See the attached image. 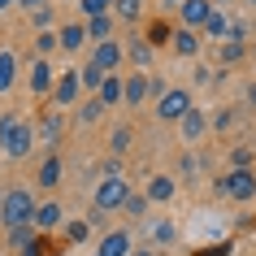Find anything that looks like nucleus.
<instances>
[{
  "instance_id": "39448f33",
  "label": "nucleus",
  "mask_w": 256,
  "mask_h": 256,
  "mask_svg": "<svg viewBox=\"0 0 256 256\" xmlns=\"http://www.w3.org/2000/svg\"><path fill=\"white\" fill-rule=\"evenodd\" d=\"M217 191L230 196V200H252V196H256V174H252V170H230V174L217 182Z\"/></svg>"
},
{
  "instance_id": "1a4fd4ad",
  "label": "nucleus",
  "mask_w": 256,
  "mask_h": 256,
  "mask_svg": "<svg viewBox=\"0 0 256 256\" xmlns=\"http://www.w3.org/2000/svg\"><path fill=\"white\" fill-rule=\"evenodd\" d=\"M56 78H61V74H52V66L40 56V61L30 66V78H26V82H30V92H35V96H48V92L56 87Z\"/></svg>"
},
{
  "instance_id": "c85d7f7f",
  "label": "nucleus",
  "mask_w": 256,
  "mask_h": 256,
  "mask_svg": "<svg viewBox=\"0 0 256 256\" xmlns=\"http://www.w3.org/2000/svg\"><path fill=\"white\" fill-rule=\"evenodd\" d=\"M170 40H174V30L165 26V22H156V26L148 30V44H152V48H161V44H170Z\"/></svg>"
},
{
  "instance_id": "bb28decb",
  "label": "nucleus",
  "mask_w": 256,
  "mask_h": 256,
  "mask_svg": "<svg viewBox=\"0 0 256 256\" xmlns=\"http://www.w3.org/2000/svg\"><path fill=\"white\" fill-rule=\"evenodd\" d=\"M56 139H61V118H44V126H40V144H56Z\"/></svg>"
},
{
  "instance_id": "6e6552de",
  "label": "nucleus",
  "mask_w": 256,
  "mask_h": 256,
  "mask_svg": "<svg viewBox=\"0 0 256 256\" xmlns=\"http://www.w3.org/2000/svg\"><path fill=\"white\" fill-rule=\"evenodd\" d=\"M52 96H56V108L78 104V96H82V78H78V74H61V78H56V87H52Z\"/></svg>"
},
{
  "instance_id": "412c9836",
  "label": "nucleus",
  "mask_w": 256,
  "mask_h": 256,
  "mask_svg": "<svg viewBox=\"0 0 256 256\" xmlns=\"http://www.w3.org/2000/svg\"><path fill=\"white\" fill-rule=\"evenodd\" d=\"M178 126H182V139H187V144H196V139L204 135V113H200V108H191V113L178 122Z\"/></svg>"
},
{
  "instance_id": "f3484780",
  "label": "nucleus",
  "mask_w": 256,
  "mask_h": 256,
  "mask_svg": "<svg viewBox=\"0 0 256 256\" xmlns=\"http://www.w3.org/2000/svg\"><path fill=\"white\" fill-rule=\"evenodd\" d=\"M100 100H104V108H113V104H122V100H126V78H118V74H108L104 78V87H100Z\"/></svg>"
},
{
  "instance_id": "7c9ffc66",
  "label": "nucleus",
  "mask_w": 256,
  "mask_h": 256,
  "mask_svg": "<svg viewBox=\"0 0 256 256\" xmlns=\"http://www.w3.org/2000/svg\"><path fill=\"white\" fill-rule=\"evenodd\" d=\"M122 208H126L130 217H144V208H148V196H135V191H130V200L122 204Z\"/></svg>"
},
{
  "instance_id": "2f4dec72",
  "label": "nucleus",
  "mask_w": 256,
  "mask_h": 256,
  "mask_svg": "<svg viewBox=\"0 0 256 256\" xmlns=\"http://www.w3.org/2000/svg\"><path fill=\"white\" fill-rule=\"evenodd\" d=\"M152 239L156 243H174V226H170V222H156V226H152Z\"/></svg>"
},
{
  "instance_id": "6ab92c4d",
  "label": "nucleus",
  "mask_w": 256,
  "mask_h": 256,
  "mask_svg": "<svg viewBox=\"0 0 256 256\" xmlns=\"http://www.w3.org/2000/svg\"><path fill=\"white\" fill-rule=\"evenodd\" d=\"M9 248H14V252H22V256H30V248H35V226L9 230Z\"/></svg>"
},
{
  "instance_id": "aec40b11",
  "label": "nucleus",
  "mask_w": 256,
  "mask_h": 256,
  "mask_svg": "<svg viewBox=\"0 0 256 256\" xmlns=\"http://www.w3.org/2000/svg\"><path fill=\"white\" fill-rule=\"evenodd\" d=\"M230 26H234V22H230L222 9H213V18L204 22V35H213V40H230Z\"/></svg>"
},
{
  "instance_id": "e433bc0d",
  "label": "nucleus",
  "mask_w": 256,
  "mask_h": 256,
  "mask_svg": "<svg viewBox=\"0 0 256 256\" xmlns=\"http://www.w3.org/2000/svg\"><path fill=\"white\" fill-rule=\"evenodd\" d=\"M22 4H26V9H40V0H22Z\"/></svg>"
},
{
  "instance_id": "ddd939ff",
  "label": "nucleus",
  "mask_w": 256,
  "mask_h": 256,
  "mask_svg": "<svg viewBox=\"0 0 256 256\" xmlns=\"http://www.w3.org/2000/svg\"><path fill=\"white\" fill-rule=\"evenodd\" d=\"M56 40H61V52H78L82 44H87V22H70V26L56 30Z\"/></svg>"
},
{
  "instance_id": "4c0bfd02",
  "label": "nucleus",
  "mask_w": 256,
  "mask_h": 256,
  "mask_svg": "<svg viewBox=\"0 0 256 256\" xmlns=\"http://www.w3.org/2000/svg\"><path fill=\"white\" fill-rule=\"evenodd\" d=\"M9 4H14V0H0V9H9Z\"/></svg>"
},
{
  "instance_id": "7ed1b4c3",
  "label": "nucleus",
  "mask_w": 256,
  "mask_h": 256,
  "mask_svg": "<svg viewBox=\"0 0 256 256\" xmlns=\"http://www.w3.org/2000/svg\"><path fill=\"white\" fill-rule=\"evenodd\" d=\"M191 108H196V104H191V92H182V87H170V92L156 100V118H161V122H182Z\"/></svg>"
},
{
  "instance_id": "a878e982",
  "label": "nucleus",
  "mask_w": 256,
  "mask_h": 256,
  "mask_svg": "<svg viewBox=\"0 0 256 256\" xmlns=\"http://www.w3.org/2000/svg\"><path fill=\"white\" fill-rule=\"evenodd\" d=\"M108 30H113V22H108V18H92V22H87V40L104 44V40H108Z\"/></svg>"
},
{
  "instance_id": "cd10ccee",
  "label": "nucleus",
  "mask_w": 256,
  "mask_h": 256,
  "mask_svg": "<svg viewBox=\"0 0 256 256\" xmlns=\"http://www.w3.org/2000/svg\"><path fill=\"white\" fill-rule=\"evenodd\" d=\"M113 9H118L126 22H135V18L144 14V0H113Z\"/></svg>"
},
{
  "instance_id": "a19ab883",
  "label": "nucleus",
  "mask_w": 256,
  "mask_h": 256,
  "mask_svg": "<svg viewBox=\"0 0 256 256\" xmlns=\"http://www.w3.org/2000/svg\"><path fill=\"white\" fill-rule=\"evenodd\" d=\"M248 4H256V0H248Z\"/></svg>"
},
{
  "instance_id": "2eb2a0df",
  "label": "nucleus",
  "mask_w": 256,
  "mask_h": 256,
  "mask_svg": "<svg viewBox=\"0 0 256 256\" xmlns=\"http://www.w3.org/2000/svg\"><path fill=\"white\" fill-rule=\"evenodd\" d=\"M61 217H66V208H61L56 200L40 204V208H35V230H56V226H61Z\"/></svg>"
},
{
  "instance_id": "dca6fc26",
  "label": "nucleus",
  "mask_w": 256,
  "mask_h": 256,
  "mask_svg": "<svg viewBox=\"0 0 256 256\" xmlns=\"http://www.w3.org/2000/svg\"><path fill=\"white\" fill-rule=\"evenodd\" d=\"M61 174H66V165H61V156H44V165H40V174H35V182H40V187H56V182H61Z\"/></svg>"
},
{
  "instance_id": "9d476101",
  "label": "nucleus",
  "mask_w": 256,
  "mask_h": 256,
  "mask_svg": "<svg viewBox=\"0 0 256 256\" xmlns=\"http://www.w3.org/2000/svg\"><path fill=\"white\" fill-rule=\"evenodd\" d=\"M148 96H152V78L148 74H126V104L139 108Z\"/></svg>"
},
{
  "instance_id": "ea45409f",
  "label": "nucleus",
  "mask_w": 256,
  "mask_h": 256,
  "mask_svg": "<svg viewBox=\"0 0 256 256\" xmlns=\"http://www.w3.org/2000/svg\"><path fill=\"white\" fill-rule=\"evenodd\" d=\"M217 4H226V0H217Z\"/></svg>"
},
{
  "instance_id": "393cba45",
  "label": "nucleus",
  "mask_w": 256,
  "mask_h": 256,
  "mask_svg": "<svg viewBox=\"0 0 256 256\" xmlns=\"http://www.w3.org/2000/svg\"><path fill=\"white\" fill-rule=\"evenodd\" d=\"M100 113H104V100H100V96H87L82 108H78V122H96Z\"/></svg>"
},
{
  "instance_id": "f704fd0d",
  "label": "nucleus",
  "mask_w": 256,
  "mask_h": 256,
  "mask_svg": "<svg viewBox=\"0 0 256 256\" xmlns=\"http://www.w3.org/2000/svg\"><path fill=\"white\" fill-rule=\"evenodd\" d=\"M222 56H226V61H239V56H243V44H239V40L222 44Z\"/></svg>"
},
{
  "instance_id": "72a5a7b5",
  "label": "nucleus",
  "mask_w": 256,
  "mask_h": 256,
  "mask_svg": "<svg viewBox=\"0 0 256 256\" xmlns=\"http://www.w3.org/2000/svg\"><path fill=\"white\" fill-rule=\"evenodd\" d=\"M248 161H252V152H248V148H234V152H230V165H234V170H248Z\"/></svg>"
},
{
  "instance_id": "5701e85b",
  "label": "nucleus",
  "mask_w": 256,
  "mask_h": 256,
  "mask_svg": "<svg viewBox=\"0 0 256 256\" xmlns=\"http://www.w3.org/2000/svg\"><path fill=\"white\" fill-rule=\"evenodd\" d=\"M130 144H135V130H130V126H118V130L108 135V148L118 152V156H122L126 148H130Z\"/></svg>"
},
{
  "instance_id": "f257e3e1",
  "label": "nucleus",
  "mask_w": 256,
  "mask_h": 256,
  "mask_svg": "<svg viewBox=\"0 0 256 256\" xmlns=\"http://www.w3.org/2000/svg\"><path fill=\"white\" fill-rule=\"evenodd\" d=\"M35 144H40V135H35V126L22 113H4L0 118V148H4V156H26Z\"/></svg>"
},
{
  "instance_id": "b1692460",
  "label": "nucleus",
  "mask_w": 256,
  "mask_h": 256,
  "mask_svg": "<svg viewBox=\"0 0 256 256\" xmlns=\"http://www.w3.org/2000/svg\"><path fill=\"white\" fill-rule=\"evenodd\" d=\"M82 18L92 22V18H108V9H113V0H78Z\"/></svg>"
},
{
  "instance_id": "0eeeda50",
  "label": "nucleus",
  "mask_w": 256,
  "mask_h": 256,
  "mask_svg": "<svg viewBox=\"0 0 256 256\" xmlns=\"http://www.w3.org/2000/svg\"><path fill=\"white\" fill-rule=\"evenodd\" d=\"M92 66H96V70H104V74H113V70L122 66V44H118V40L96 44V48H92Z\"/></svg>"
},
{
  "instance_id": "9b49d317",
  "label": "nucleus",
  "mask_w": 256,
  "mask_h": 256,
  "mask_svg": "<svg viewBox=\"0 0 256 256\" xmlns=\"http://www.w3.org/2000/svg\"><path fill=\"white\" fill-rule=\"evenodd\" d=\"M130 252H135L130 234H126V230H113V234L100 239V252H96V256H130Z\"/></svg>"
},
{
  "instance_id": "a211bd4d",
  "label": "nucleus",
  "mask_w": 256,
  "mask_h": 256,
  "mask_svg": "<svg viewBox=\"0 0 256 256\" xmlns=\"http://www.w3.org/2000/svg\"><path fill=\"white\" fill-rule=\"evenodd\" d=\"M14 82H18V56L14 52H0V96L14 92Z\"/></svg>"
},
{
  "instance_id": "58836bf2",
  "label": "nucleus",
  "mask_w": 256,
  "mask_h": 256,
  "mask_svg": "<svg viewBox=\"0 0 256 256\" xmlns=\"http://www.w3.org/2000/svg\"><path fill=\"white\" fill-rule=\"evenodd\" d=\"M165 4H182V0H165Z\"/></svg>"
},
{
  "instance_id": "c9c22d12",
  "label": "nucleus",
  "mask_w": 256,
  "mask_h": 256,
  "mask_svg": "<svg viewBox=\"0 0 256 256\" xmlns=\"http://www.w3.org/2000/svg\"><path fill=\"white\" fill-rule=\"evenodd\" d=\"M130 256H156V252H148V248H135V252H130Z\"/></svg>"
},
{
  "instance_id": "4be33fe9",
  "label": "nucleus",
  "mask_w": 256,
  "mask_h": 256,
  "mask_svg": "<svg viewBox=\"0 0 256 256\" xmlns=\"http://www.w3.org/2000/svg\"><path fill=\"white\" fill-rule=\"evenodd\" d=\"M78 78H82V92H100V87H104V78H108V74H104V70H96L92 61H87V66L78 70Z\"/></svg>"
},
{
  "instance_id": "c756f323",
  "label": "nucleus",
  "mask_w": 256,
  "mask_h": 256,
  "mask_svg": "<svg viewBox=\"0 0 256 256\" xmlns=\"http://www.w3.org/2000/svg\"><path fill=\"white\" fill-rule=\"evenodd\" d=\"M56 44H61V40H56L52 30H40V35H35V48H40V56H48V52L56 48Z\"/></svg>"
},
{
  "instance_id": "423d86ee",
  "label": "nucleus",
  "mask_w": 256,
  "mask_h": 256,
  "mask_svg": "<svg viewBox=\"0 0 256 256\" xmlns=\"http://www.w3.org/2000/svg\"><path fill=\"white\" fill-rule=\"evenodd\" d=\"M213 0H182L178 4V14H182V26H191V30H204V22L213 18Z\"/></svg>"
},
{
  "instance_id": "473e14b6",
  "label": "nucleus",
  "mask_w": 256,
  "mask_h": 256,
  "mask_svg": "<svg viewBox=\"0 0 256 256\" xmlns=\"http://www.w3.org/2000/svg\"><path fill=\"white\" fill-rule=\"evenodd\" d=\"M66 234H70V243H82V239H87V222H70Z\"/></svg>"
},
{
  "instance_id": "f03ea898",
  "label": "nucleus",
  "mask_w": 256,
  "mask_h": 256,
  "mask_svg": "<svg viewBox=\"0 0 256 256\" xmlns=\"http://www.w3.org/2000/svg\"><path fill=\"white\" fill-rule=\"evenodd\" d=\"M35 196H30L26 187H14V191H4L0 196V222L9 230H18V226H35Z\"/></svg>"
},
{
  "instance_id": "f8f14e48",
  "label": "nucleus",
  "mask_w": 256,
  "mask_h": 256,
  "mask_svg": "<svg viewBox=\"0 0 256 256\" xmlns=\"http://www.w3.org/2000/svg\"><path fill=\"white\" fill-rule=\"evenodd\" d=\"M200 30H191V26H178L174 30V40H170V48H174V52L178 56H196V52H200Z\"/></svg>"
},
{
  "instance_id": "4468645a",
  "label": "nucleus",
  "mask_w": 256,
  "mask_h": 256,
  "mask_svg": "<svg viewBox=\"0 0 256 256\" xmlns=\"http://www.w3.org/2000/svg\"><path fill=\"white\" fill-rule=\"evenodd\" d=\"M144 196H148V204H165L170 196H174V178H170V174H152Z\"/></svg>"
},
{
  "instance_id": "20e7f679",
  "label": "nucleus",
  "mask_w": 256,
  "mask_h": 256,
  "mask_svg": "<svg viewBox=\"0 0 256 256\" xmlns=\"http://www.w3.org/2000/svg\"><path fill=\"white\" fill-rule=\"evenodd\" d=\"M126 200H130L126 178H104V182L96 187V213H113V208H122Z\"/></svg>"
}]
</instances>
